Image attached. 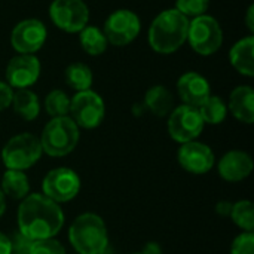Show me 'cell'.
<instances>
[{"label": "cell", "mask_w": 254, "mask_h": 254, "mask_svg": "<svg viewBox=\"0 0 254 254\" xmlns=\"http://www.w3.org/2000/svg\"><path fill=\"white\" fill-rule=\"evenodd\" d=\"M64 226L61 207L43 193L27 195L18 207V231L31 240H48Z\"/></svg>", "instance_id": "1"}, {"label": "cell", "mask_w": 254, "mask_h": 254, "mask_svg": "<svg viewBox=\"0 0 254 254\" xmlns=\"http://www.w3.org/2000/svg\"><path fill=\"white\" fill-rule=\"evenodd\" d=\"M0 254H12L10 240L3 232H0Z\"/></svg>", "instance_id": "33"}, {"label": "cell", "mask_w": 254, "mask_h": 254, "mask_svg": "<svg viewBox=\"0 0 254 254\" xmlns=\"http://www.w3.org/2000/svg\"><path fill=\"white\" fill-rule=\"evenodd\" d=\"M12 95H13V89L4 80H0V112L10 107Z\"/></svg>", "instance_id": "31"}, {"label": "cell", "mask_w": 254, "mask_h": 254, "mask_svg": "<svg viewBox=\"0 0 254 254\" xmlns=\"http://www.w3.org/2000/svg\"><path fill=\"white\" fill-rule=\"evenodd\" d=\"M219 174L223 180L237 183L247 179L253 171V159L243 150H231L219 161Z\"/></svg>", "instance_id": "16"}, {"label": "cell", "mask_w": 254, "mask_h": 254, "mask_svg": "<svg viewBox=\"0 0 254 254\" xmlns=\"http://www.w3.org/2000/svg\"><path fill=\"white\" fill-rule=\"evenodd\" d=\"M223 40V28L213 15L205 13L189 19L186 43H189L190 49L198 55L210 57L216 54L222 48Z\"/></svg>", "instance_id": "5"}, {"label": "cell", "mask_w": 254, "mask_h": 254, "mask_svg": "<svg viewBox=\"0 0 254 254\" xmlns=\"http://www.w3.org/2000/svg\"><path fill=\"white\" fill-rule=\"evenodd\" d=\"M68 240L71 247L79 254L106 253L109 244L106 223L95 213H83L71 223Z\"/></svg>", "instance_id": "3"}, {"label": "cell", "mask_w": 254, "mask_h": 254, "mask_svg": "<svg viewBox=\"0 0 254 254\" xmlns=\"http://www.w3.org/2000/svg\"><path fill=\"white\" fill-rule=\"evenodd\" d=\"M77 34H79V43L85 54H88L91 57H98L106 52L109 42L101 28L88 24Z\"/></svg>", "instance_id": "22"}, {"label": "cell", "mask_w": 254, "mask_h": 254, "mask_svg": "<svg viewBox=\"0 0 254 254\" xmlns=\"http://www.w3.org/2000/svg\"><path fill=\"white\" fill-rule=\"evenodd\" d=\"M189 18L182 15L176 7L159 12L150 22L147 31L149 46L161 55L177 52L188 39Z\"/></svg>", "instance_id": "2"}, {"label": "cell", "mask_w": 254, "mask_h": 254, "mask_svg": "<svg viewBox=\"0 0 254 254\" xmlns=\"http://www.w3.org/2000/svg\"><path fill=\"white\" fill-rule=\"evenodd\" d=\"M103 254H106V253H103Z\"/></svg>", "instance_id": "38"}, {"label": "cell", "mask_w": 254, "mask_h": 254, "mask_svg": "<svg viewBox=\"0 0 254 254\" xmlns=\"http://www.w3.org/2000/svg\"><path fill=\"white\" fill-rule=\"evenodd\" d=\"M45 110L51 118L68 116L70 97L63 89H52L45 97Z\"/></svg>", "instance_id": "25"}, {"label": "cell", "mask_w": 254, "mask_h": 254, "mask_svg": "<svg viewBox=\"0 0 254 254\" xmlns=\"http://www.w3.org/2000/svg\"><path fill=\"white\" fill-rule=\"evenodd\" d=\"M68 116L83 129H94L100 127L106 116V104L100 94L92 89L76 92L70 98Z\"/></svg>", "instance_id": "7"}, {"label": "cell", "mask_w": 254, "mask_h": 254, "mask_svg": "<svg viewBox=\"0 0 254 254\" xmlns=\"http://www.w3.org/2000/svg\"><path fill=\"white\" fill-rule=\"evenodd\" d=\"M246 25L249 28L250 33H254V6L250 4L249 9H247V13H246Z\"/></svg>", "instance_id": "35"}, {"label": "cell", "mask_w": 254, "mask_h": 254, "mask_svg": "<svg viewBox=\"0 0 254 254\" xmlns=\"http://www.w3.org/2000/svg\"><path fill=\"white\" fill-rule=\"evenodd\" d=\"M143 106L149 109L150 113H153L155 116L164 118L168 116L174 109V97L167 86L155 85L147 89Z\"/></svg>", "instance_id": "19"}, {"label": "cell", "mask_w": 254, "mask_h": 254, "mask_svg": "<svg viewBox=\"0 0 254 254\" xmlns=\"http://www.w3.org/2000/svg\"><path fill=\"white\" fill-rule=\"evenodd\" d=\"M49 18L57 28L76 34L89 24L91 12L83 0H54L49 4Z\"/></svg>", "instance_id": "9"}, {"label": "cell", "mask_w": 254, "mask_h": 254, "mask_svg": "<svg viewBox=\"0 0 254 254\" xmlns=\"http://www.w3.org/2000/svg\"><path fill=\"white\" fill-rule=\"evenodd\" d=\"M79 127L70 116L52 118L43 128L40 135L42 150L54 158L67 156L79 143Z\"/></svg>", "instance_id": "4"}, {"label": "cell", "mask_w": 254, "mask_h": 254, "mask_svg": "<svg viewBox=\"0 0 254 254\" xmlns=\"http://www.w3.org/2000/svg\"><path fill=\"white\" fill-rule=\"evenodd\" d=\"M231 254H254V235L253 232L240 234L231 247Z\"/></svg>", "instance_id": "29"}, {"label": "cell", "mask_w": 254, "mask_h": 254, "mask_svg": "<svg viewBox=\"0 0 254 254\" xmlns=\"http://www.w3.org/2000/svg\"><path fill=\"white\" fill-rule=\"evenodd\" d=\"M182 15L192 19L205 15L210 9V0H176L174 6Z\"/></svg>", "instance_id": "27"}, {"label": "cell", "mask_w": 254, "mask_h": 254, "mask_svg": "<svg viewBox=\"0 0 254 254\" xmlns=\"http://www.w3.org/2000/svg\"><path fill=\"white\" fill-rule=\"evenodd\" d=\"M40 140L30 132L13 135L1 150V161L7 170L24 171L33 167L42 156Z\"/></svg>", "instance_id": "6"}, {"label": "cell", "mask_w": 254, "mask_h": 254, "mask_svg": "<svg viewBox=\"0 0 254 254\" xmlns=\"http://www.w3.org/2000/svg\"><path fill=\"white\" fill-rule=\"evenodd\" d=\"M231 65L243 76H254V37L253 34L235 42L229 51Z\"/></svg>", "instance_id": "18"}, {"label": "cell", "mask_w": 254, "mask_h": 254, "mask_svg": "<svg viewBox=\"0 0 254 254\" xmlns=\"http://www.w3.org/2000/svg\"><path fill=\"white\" fill-rule=\"evenodd\" d=\"M228 110L232 116L247 125L254 122V89L249 85L237 86L231 95L228 103Z\"/></svg>", "instance_id": "17"}, {"label": "cell", "mask_w": 254, "mask_h": 254, "mask_svg": "<svg viewBox=\"0 0 254 254\" xmlns=\"http://www.w3.org/2000/svg\"><path fill=\"white\" fill-rule=\"evenodd\" d=\"M42 189L43 195L51 201L57 204L68 202L77 196L80 190V179L73 170L67 167H58L45 176Z\"/></svg>", "instance_id": "12"}, {"label": "cell", "mask_w": 254, "mask_h": 254, "mask_svg": "<svg viewBox=\"0 0 254 254\" xmlns=\"http://www.w3.org/2000/svg\"><path fill=\"white\" fill-rule=\"evenodd\" d=\"M103 33L109 45L116 48L128 46L141 33L140 16L131 9H116L106 18Z\"/></svg>", "instance_id": "8"}, {"label": "cell", "mask_w": 254, "mask_h": 254, "mask_svg": "<svg viewBox=\"0 0 254 254\" xmlns=\"http://www.w3.org/2000/svg\"><path fill=\"white\" fill-rule=\"evenodd\" d=\"M137 254H141V253H137Z\"/></svg>", "instance_id": "37"}, {"label": "cell", "mask_w": 254, "mask_h": 254, "mask_svg": "<svg viewBox=\"0 0 254 254\" xmlns=\"http://www.w3.org/2000/svg\"><path fill=\"white\" fill-rule=\"evenodd\" d=\"M177 94L183 104L198 109L211 95V86L201 73L186 71L177 80Z\"/></svg>", "instance_id": "15"}, {"label": "cell", "mask_w": 254, "mask_h": 254, "mask_svg": "<svg viewBox=\"0 0 254 254\" xmlns=\"http://www.w3.org/2000/svg\"><path fill=\"white\" fill-rule=\"evenodd\" d=\"M30 254H67L64 246L55 238L36 240L31 246Z\"/></svg>", "instance_id": "28"}, {"label": "cell", "mask_w": 254, "mask_h": 254, "mask_svg": "<svg viewBox=\"0 0 254 254\" xmlns=\"http://www.w3.org/2000/svg\"><path fill=\"white\" fill-rule=\"evenodd\" d=\"M204 125L198 109L186 104L174 107L168 115L167 122L170 137L180 144L196 140L201 135Z\"/></svg>", "instance_id": "10"}, {"label": "cell", "mask_w": 254, "mask_h": 254, "mask_svg": "<svg viewBox=\"0 0 254 254\" xmlns=\"http://www.w3.org/2000/svg\"><path fill=\"white\" fill-rule=\"evenodd\" d=\"M198 112L204 121V124L210 125H219L222 124L228 116V104L223 101V98L217 95H210L199 107Z\"/></svg>", "instance_id": "24"}, {"label": "cell", "mask_w": 254, "mask_h": 254, "mask_svg": "<svg viewBox=\"0 0 254 254\" xmlns=\"http://www.w3.org/2000/svg\"><path fill=\"white\" fill-rule=\"evenodd\" d=\"M10 240V246H12V254H30L31 246L34 243V240L25 237L22 232H15L12 237H9Z\"/></svg>", "instance_id": "30"}, {"label": "cell", "mask_w": 254, "mask_h": 254, "mask_svg": "<svg viewBox=\"0 0 254 254\" xmlns=\"http://www.w3.org/2000/svg\"><path fill=\"white\" fill-rule=\"evenodd\" d=\"M1 192L12 199H24L30 192V182L24 171L7 170L1 177Z\"/></svg>", "instance_id": "21"}, {"label": "cell", "mask_w": 254, "mask_h": 254, "mask_svg": "<svg viewBox=\"0 0 254 254\" xmlns=\"http://www.w3.org/2000/svg\"><path fill=\"white\" fill-rule=\"evenodd\" d=\"M231 217L234 223L244 229L246 232H253L254 229V207L250 201H238L232 207Z\"/></svg>", "instance_id": "26"}, {"label": "cell", "mask_w": 254, "mask_h": 254, "mask_svg": "<svg viewBox=\"0 0 254 254\" xmlns=\"http://www.w3.org/2000/svg\"><path fill=\"white\" fill-rule=\"evenodd\" d=\"M141 254H162V249L158 243H147L143 247Z\"/></svg>", "instance_id": "34"}, {"label": "cell", "mask_w": 254, "mask_h": 254, "mask_svg": "<svg viewBox=\"0 0 254 254\" xmlns=\"http://www.w3.org/2000/svg\"><path fill=\"white\" fill-rule=\"evenodd\" d=\"M4 211H6V196L1 192V189H0V217L3 216Z\"/></svg>", "instance_id": "36"}, {"label": "cell", "mask_w": 254, "mask_h": 254, "mask_svg": "<svg viewBox=\"0 0 254 254\" xmlns=\"http://www.w3.org/2000/svg\"><path fill=\"white\" fill-rule=\"evenodd\" d=\"M10 107L24 121H34L40 113V103L37 95L28 89H15Z\"/></svg>", "instance_id": "20"}, {"label": "cell", "mask_w": 254, "mask_h": 254, "mask_svg": "<svg viewBox=\"0 0 254 254\" xmlns=\"http://www.w3.org/2000/svg\"><path fill=\"white\" fill-rule=\"evenodd\" d=\"M42 65L36 55L16 54L12 57L4 70L6 83L15 89H28L40 77Z\"/></svg>", "instance_id": "13"}, {"label": "cell", "mask_w": 254, "mask_h": 254, "mask_svg": "<svg viewBox=\"0 0 254 254\" xmlns=\"http://www.w3.org/2000/svg\"><path fill=\"white\" fill-rule=\"evenodd\" d=\"M177 161L185 171L195 176H201L211 171L216 158L210 146L193 140L182 144V147L177 152Z\"/></svg>", "instance_id": "14"}, {"label": "cell", "mask_w": 254, "mask_h": 254, "mask_svg": "<svg viewBox=\"0 0 254 254\" xmlns=\"http://www.w3.org/2000/svg\"><path fill=\"white\" fill-rule=\"evenodd\" d=\"M64 80L67 86H70L73 91L80 92L91 89L94 82V74L89 65L83 63H71L64 70Z\"/></svg>", "instance_id": "23"}, {"label": "cell", "mask_w": 254, "mask_h": 254, "mask_svg": "<svg viewBox=\"0 0 254 254\" xmlns=\"http://www.w3.org/2000/svg\"><path fill=\"white\" fill-rule=\"evenodd\" d=\"M48 39V28L37 18H25L16 22L10 31V46L16 54L36 55Z\"/></svg>", "instance_id": "11"}, {"label": "cell", "mask_w": 254, "mask_h": 254, "mask_svg": "<svg viewBox=\"0 0 254 254\" xmlns=\"http://www.w3.org/2000/svg\"><path fill=\"white\" fill-rule=\"evenodd\" d=\"M232 207H234V204L229 201H219L216 205V213L222 217H229L232 213Z\"/></svg>", "instance_id": "32"}]
</instances>
